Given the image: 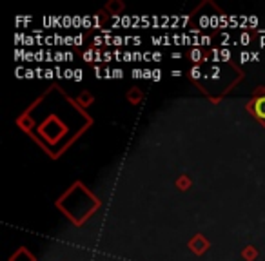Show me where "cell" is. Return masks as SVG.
Segmentation results:
<instances>
[{
  "label": "cell",
  "instance_id": "cell-1",
  "mask_svg": "<svg viewBox=\"0 0 265 261\" xmlns=\"http://www.w3.org/2000/svg\"><path fill=\"white\" fill-rule=\"evenodd\" d=\"M254 113H256L258 118H265V98L256 100V103H254Z\"/></svg>",
  "mask_w": 265,
  "mask_h": 261
},
{
  "label": "cell",
  "instance_id": "cell-2",
  "mask_svg": "<svg viewBox=\"0 0 265 261\" xmlns=\"http://www.w3.org/2000/svg\"><path fill=\"white\" fill-rule=\"evenodd\" d=\"M191 56H193L194 62H198V60L202 58V51L200 49H193V51H191Z\"/></svg>",
  "mask_w": 265,
  "mask_h": 261
},
{
  "label": "cell",
  "instance_id": "cell-3",
  "mask_svg": "<svg viewBox=\"0 0 265 261\" xmlns=\"http://www.w3.org/2000/svg\"><path fill=\"white\" fill-rule=\"evenodd\" d=\"M111 73L115 78H122V76H124V71H122V69H115V71H111Z\"/></svg>",
  "mask_w": 265,
  "mask_h": 261
},
{
  "label": "cell",
  "instance_id": "cell-4",
  "mask_svg": "<svg viewBox=\"0 0 265 261\" xmlns=\"http://www.w3.org/2000/svg\"><path fill=\"white\" fill-rule=\"evenodd\" d=\"M247 24L256 26V24H258V18H256V16H251V18H247Z\"/></svg>",
  "mask_w": 265,
  "mask_h": 261
},
{
  "label": "cell",
  "instance_id": "cell-5",
  "mask_svg": "<svg viewBox=\"0 0 265 261\" xmlns=\"http://www.w3.org/2000/svg\"><path fill=\"white\" fill-rule=\"evenodd\" d=\"M162 78V73L158 71V69H154L153 71V80H160Z\"/></svg>",
  "mask_w": 265,
  "mask_h": 261
},
{
  "label": "cell",
  "instance_id": "cell-6",
  "mask_svg": "<svg viewBox=\"0 0 265 261\" xmlns=\"http://www.w3.org/2000/svg\"><path fill=\"white\" fill-rule=\"evenodd\" d=\"M200 44L207 46V44H211V38H209V36H202V38H200Z\"/></svg>",
  "mask_w": 265,
  "mask_h": 261
},
{
  "label": "cell",
  "instance_id": "cell-7",
  "mask_svg": "<svg viewBox=\"0 0 265 261\" xmlns=\"http://www.w3.org/2000/svg\"><path fill=\"white\" fill-rule=\"evenodd\" d=\"M191 73H193V78H198V76H200V73H202V71H200V68H194Z\"/></svg>",
  "mask_w": 265,
  "mask_h": 261
},
{
  "label": "cell",
  "instance_id": "cell-8",
  "mask_svg": "<svg viewBox=\"0 0 265 261\" xmlns=\"http://www.w3.org/2000/svg\"><path fill=\"white\" fill-rule=\"evenodd\" d=\"M220 56H224V60H227V58H229V56H231V53L227 51V49H224V51L220 53Z\"/></svg>",
  "mask_w": 265,
  "mask_h": 261
},
{
  "label": "cell",
  "instance_id": "cell-9",
  "mask_svg": "<svg viewBox=\"0 0 265 261\" xmlns=\"http://www.w3.org/2000/svg\"><path fill=\"white\" fill-rule=\"evenodd\" d=\"M75 80H77V82H78V80H82V71H80V69H77V71H75Z\"/></svg>",
  "mask_w": 265,
  "mask_h": 261
},
{
  "label": "cell",
  "instance_id": "cell-10",
  "mask_svg": "<svg viewBox=\"0 0 265 261\" xmlns=\"http://www.w3.org/2000/svg\"><path fill=\"white\" fill-rule=\"evenodd\" d=\"M241 44H245V46L249 44V35H241Z\"/></svg>",
  "mask_w": 265,
  "mask_h": 261
},
{
  "label": "cell",
  "instance_id": "cell-11",
  "mask_svg": "<svg viewBox=\"0 0 265 261\" xmlns=\"http://www.w3.org/2000/svg\"><path fill=\"white\" fill-rule=\"evenodd\" d=\"M153 60H154V62H160V60H162V55H160V53H154V55H153Z\"/></svg>",
  "mask_w": 265,
  "mask_h": 261
},
{
  "label": "cell",
  "instance_id": "cell-12",
  "mask_svg": "<svg viewBox=\"0 0 265 261\" xmlns=\"http://www.w3.org/2000/svg\"><path fill=\"white\" fill-rule=\"evenodd\" d=\"M46 78H53V71H51V69H46Z\"/></svg>",
  "mask_w": 265,
  "mask_h": 261
},
{
  "label": "cell",
  "instance_id": "cell-13",
  "mask_svg": "<svg viewBox=\"0 0 265 261\" xmlns=\"http://www.w3.org/2000/svg\"><path fill=\"white\" fill-rule=\"evenodd\" d=\"M33 73H36V71H31V69H29V71H26V76H28V78H33V76H35Z\"/></svg>",
  "mask_w": 265,
  "mask_h": 261
},
{
  "label": "cell",
  "instance_id": "cell-14",
  "mask_svg": "<svg viewBox=\"0 0 265 261\" xmlns=\"http://www.w3.org/2000/svg\"><path fill=\"white\" fill-rule=\"evenodd\" d=\"M80 42H82V36H75V44H77V46H80Z\"/></svg>",
  "mask_w": 265,
  "mask_h": 261
},
{
  "label": "cell",
  "instance_id": "cell-15",
  "mask_svg": "<svg viewBox=\"0 0 265 261\" xmlns=\"http://www.w3.org/2000/svg\"><path fill=\"white\" fill-rule=\"evenodd\" d=\"M260 44H261V46H265V36H263V38L260 40Z\"/></svg>",
  "mask_w": 265,
  "mask_h": 261
}]
</instances>
